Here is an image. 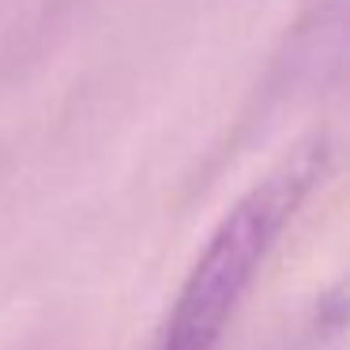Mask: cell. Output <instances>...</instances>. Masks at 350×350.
<instances>
[{
	"label": "cell",
	"instance_id": "6da1fadb",
	"mask_svg": "<svg viewBox=\"0 0 350 350\" xmlns=\"http://www.w3.org/2000/svg\"><path fill=\"white\" fill-rule=\"evenodd\" d=\"M332 170V139L309 136L222 211L189 264L151 350H219L282 234Z\"/></svg>",
	"mask_w": 350,
	"mask_h": 350
}]
</instances>
